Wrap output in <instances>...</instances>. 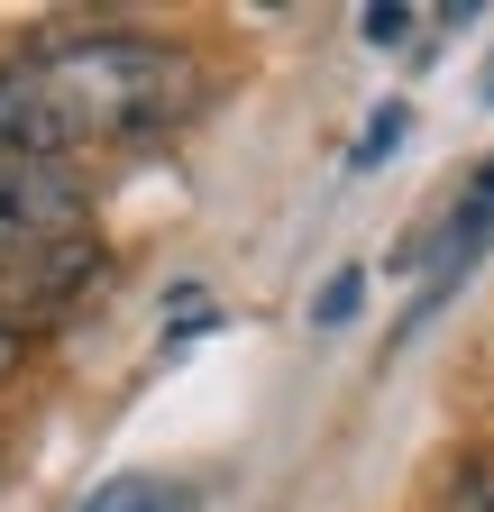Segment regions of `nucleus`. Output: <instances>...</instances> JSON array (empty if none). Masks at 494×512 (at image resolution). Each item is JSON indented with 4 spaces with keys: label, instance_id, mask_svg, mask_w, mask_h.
Listing matches in <instances>:
<instances>
[{
    "label": "nucleus",
    "instance_id": "1a4fd4ad",
    "mask_svg": "<svg viewBox=\"0 0 494 512\" xmlns=\"http://www.w3.org/2000/svg\"><path fill=\"white\" fill-rule=\"evenodd\" d=\"M28 357H37V330L0 311V384H19V366H28Z\"/></svg>",
    "mask_w": 494,
    "mask_h": 512
},
{
    "label": "nucleus",
    "instance_id": "f03ea898",
    "mask_svg": "<svg viewBox=\"0 0 494 512\" xmlns=\"http://www.w3.org/2000/svg\"><path fill=\"white\" fill-rule=\"evenodd\" d=\"M92 229V174L74 156H0V275H28L46 247Z\"/></svg>",
    "mask_w": 494,
    "mask_h": 512
},
{
    "label": "nucleus",
    "instance_id": "9b49d317",
    "mask_svg": "<svg viewBox=\"0 0 494 512\" xmlns=\"http://www.w3.org/2000/svg\"><path fill=\"white\" fill-rule=\"evenodd\" d=\"M412 19H421V10H403V0H376V10H366V46H403Z\"/></svg>",
    "mask_w": 494,
    "mask_h": 512
},
{
    "label": "nucleus",
    "instance_id": "f257e3e1",
    "mask_svg": "<svg viewBox=\"0 0 494 512\" xmlns=\"http://www.w3.org/2000/svg\"><path fill=\"white\" fill-rule=\"evenodd\" d=\"M46 92L65 101L74 138H165L202 110L211 74L193 46H165V37H55L28 55Z\"/></svg>",
    "mask_w": 494,
    "mask_h": 512
},
{
    "label": "nucleus",
    "instance_id": "423d86ee",
    "mask_svg": "<svg viewBox=\"0 0 494 512\" xmlns=\"http://www.w3.org/2000/svg\"><path fill=\"white\" fill-rule=\"evenodd\" d=\"M83 512H183V485H165V476H119V485H101Z\"/></svg>",
    "mask_w": 494,
    "mask_h": 512
},
{
    "label": "nucleus",
    "instance_id": "20e7f679",
    "mask_svg": "<svg viewBox=\"0 0 494 512\" xmlns=\"http://www.w3.org/2000/svg\"><path fill=\"white\" fill-rule=\"evenodd\" d=\"M485 238H494V156L476 165V183L458 192V211H449V229H440V266H430V284H421V302H412V320H430L449 302V284L485 256Z\"/></svg>",
    "mask_w": 494,
    "mask_h": 512
},
{
    "label": "nucleus",
    "instance_id": "6e6552de",
    "mask_svg": "<svg viewBox=\"0 0 494 512\" xmlns=\"http://www.w3.org/2000/svg\"><path fill=\"white\" fill-rule=\"evenodd\" d=\"M449 512H494V458H467L449 476Z\"/></svg>",
    "mask_w": 494,
    "mask_h": 512
},
{
    "label": "nucleus",
    "instance_id": "39448f33",
    "mask_svg": "<svg viewBox=\"0 0 494 512\" xmlns=\"http://www.w3.org/2000/svg\"><path fill=\"white\" fill-rule=\"evenodd\" d=\"M101 266H110V256H101V238L83 229V238H65V247H46L37 256V266L19 275V293H28V311H46V320H65L92 284H101Z\"/></svg>",
    "mask_w": 494,
    "mask_h": 512
},
{
    "label": "nucleus",
    "instance_id": "f8f14e48",
    "mask_svg": "<svg viewBox=\"0 0 494 512\" xmlns=\"http://www.w3.org/2000/svg\"><path fill=\"white\" fill-rule=\"evenodd\" d=\"M485 101H494V74H485Z\"/></svg>",
    "mask_w": 494,
    "mask_h": 512
},
{
    "label": "nucleus",
    "instance_id": "9d476101",
    "mask_svg": "<svg viewBox=\"0 0 494 512\" xmlns=\"http://www.w3.org/2000/svg\"><path fill=\"white\" fill-rule=\"evenodd\" d=\"M394 138H403V110H376V119H366V138H357V174H366V165H385Z\"/></svg>",
    "mask_w": 494,
    "mask_h": 512
},
{
    "label": "nucleus",
    "instance_id": "0eeeda50",
    "mask_svg": "<svg viewBox=\"0 0 494 512\" xmlns=\"http://www.w3.org/2000/svg\"><path fill=\"white\" fill-rule=\"evenodd\" d=\"M357 311H366V266H339V275L321 284L312 320H321V330H339V320H357Z\"/></svg>",
    "mask_w": 494,
    "mask_h": 512
},
{
    "label": "nucleus",
    "instance_id": "7ed1b4c3",
    "mask_svg": "<svg viewBox=\"0 0 494 512\" xmlns=\"http://www.w3.org/2000/svg\"><path fill=\"white\" fill-rule=\"evenodd\" d=\"M74 119L65 101L46 92V74L19 55V64H0V156H74Z\"/></svg>",
    "mask_w": 494,
    "mask_h": 512
}]
</instances>
